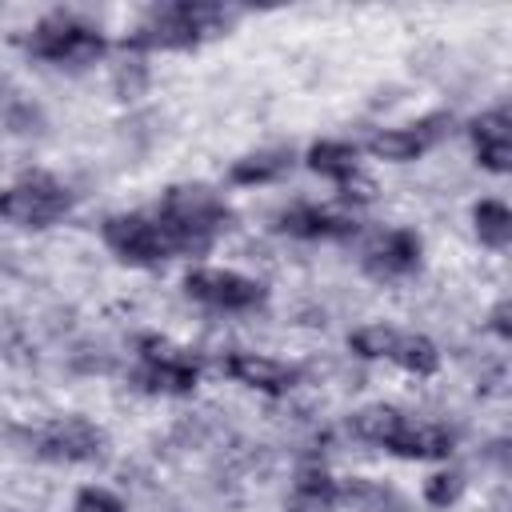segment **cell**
I'll return each mask as SVG.
<instances>
[{"instance_id": "1", "label": "cell", "mask_w": 512, "mask_h": 512, "mask_svg": "<svg viewBox=\"0 0 512 512\" xmlns=\"http://www.w3.org/2000/svg\"><path fill=\"white\" fill-rule=\"evenodd\" d=\"M240 24V8L216 0H172L156 4L140 16V24L124 36L128 52H192L216 36H228Z\"/></svg>"}, {"instance_id": "2", "label": "cell", "mask_w": 512, "mask_h": 512, "mask_svg": "<svg viewBox=\"0 0 512 512\" xmlns=\"http://www.w3.org/2000/svg\"><path fill=\"white\" fill-rule=\"evenodd\" d=\"M152 212L160 216L176 256H208L236 220L228 200L208 184H172Z\"/></svg>"}, {"instance_id": "3", "label": "cell", "mask_w": 512, "mask_h": 512, "mask_svg": "<svg viewBox=\"0 0 512 512\" xmlns=\"http://www.w3.org/2000/svg\"><path fill=\"white\" fill-rule=\"evenodd\" d=\"M24 52L52 68H88L108 52V36L88 16L72 8H52L28 28Z\"/></svg>"}, {"instance_id": "4", "label": "cell", "mask_w": 512, "mask_h": 512, "mask_svg": "<svg viewBox=\"0 0 512 512\" xmlns=\"http://www.w3.org/2000/svg\"><path fill=\"white\" fill-rule=\"evenodd\" d=\"M72 204H76L72 188L56 172H44V168L24 172L20 180L0 188V220L12 228H24V232L52 228L56 220H64L72 212Z\"/></svg>"}, {"instance_id": "5", "label": "cell", "mask_w": 512, "mask_h": 512, "mask_svg": "<svg viewBox=\"0 0 512 512\" xmlns=\"http://www.w3.org/2000/svg\"><path fill=\"white\" fill-rule=\"evenodd\" d=\"M136 360L140 364H136L132 380L152 396H192L200 384V360L188 348L172 344L168 336H156V332L140 336Z\"/></svg>"}, {"instance_id": "6", "label": "cell", "mask_w": 512, "mask_h": 512, "mask_svg": "<svg viewBox=\"0 0 512 512\" xmlns=\"http://www.w3.org/2000/svg\"><path fill=\"white\" fill-rule=\"evenodd\" d=\"M100 240L104 248L132 268H156L164 260H172V240L160 224V216L152 208H136V212H116L100 224Z\"/></svg>"}, {"instance_id": "7", "label": "cell", "mask_w": 512, "mask_h": 512, "mask_svg": "<svg viewBox=\"0 0 512 512\" xmlns=\"http://www.w3.org/2000/svg\"><path fill=\"white\" fill-rule=\"evenodd\" d=\"M184 296L204 308H220V312H252L268 300V288L248 272L196 264L184 272Z\"/></svg>"}, {"instance_id": "8", "label": "cell", "mask_w": 512, "mask_h": 512, "mask_svg": "<svg viewBox=\"0 0 512 512\" xmlns=\"http://www.w3.org/2000/svg\"><path fill=\"white\" fill-rule=\"evenodd\" d=\"M448 132H452V112H428V116H420L412 124L376 128L364 140V152L372 160H384V164H412L424 152H432Z\"/></svg>"}, {"instance_id": "9", "label": "cell", "mask_w": 512, "mask_h": 512, "mask_svg": "<svg viewBox=\"0 0 512 512\" xmlns=\"http://www.w3.org/2000/svg\"><path fill=\"white\" fill-rule=\"evenodd\" d=\"M36 456L52 464H96L108 456V432L88 416H60L36 436Z\"/></svg>"}, {"instance_id": "10", "label": "cell", "mask_w": 512, "mask_h": 512, "mask_svg": "<svg viewBox=\"0 0 512 512\" xmlns=\"http://www.w3.org/2000/svg\"><path fill=\"white\" fill-rule=\"evenodd\" d=\"M420 260H424V240L412 228H384L360 252V268L372 280H404L420 268Z\"/></svg>"}, {"instance_id": "11", "label": "cell", "mask_w": 512, "mask_h": 512, "mask_svg": "<svg viewBox=\"0 0 512 512\" xmlns=\"http://www.w3.org/2000/svg\"><path fill=\"white\" fill-rule=\"evenodd\" d=\"M276 228L292 240H320V244H344L360 236V220L352 212L328 208V204H292L276 216Z\"/></svg>"}, {"instance_id": "12", "label": "cell", "mask_w": 512, "mask_h": 512, "mask_svg": "<svg viewBox=\"0 0 512 512\" xmlns=\"http://www.w3.org/2000/svg\"><path fill=\"white\" fill-rule=\"evenodd\" d=\"M220 368H224L228 380H236V384H244L252 392H264V396H284L300 380V368L296 364L276 360V356H264V352H240V348L228 352L220 360Z\"/></svg>"}, {"instance_id": "13", "label": "cell", "mask_w": 512, "mask_h": 512, "mask_svg": "<svg viewBox=\"0 0 512 512\" xmlns=\"http://www.w3.org/2000/svg\"><path fill=\"white\" fill-rule=\"evenodd\" d=\"M468 140L476 152V164L492 176H508L512 172V116L508 104H496L480 116L468 120Z\"/></svg>"}, {"instance_id": "14", "label": "cell", "mask_w": 512, "mask_h": 512, "mask_svg": "<svg viewBox=\"0 0 512 512\" xmlns=\"http://www.w3.org/2000/svg\"><path fill=\"white\" fill-rule=\"evenodd\" d=\"M452 448H456V436L444 424H428V420H412V416H404V424L384 444V452H392L400 460H448Z\"/></svg>"}, {"instance_id": "15", "label": "cell", "mask_w": 512, "mask_h": 512, "mask_svg": "<svg viewBox=\"0 0 512 512\" xmlns=\"http://www.w3.org/2000/svg\"><path fill=\"white\" fill-rule=\"evenodd\" d=\"M292 164H296V152H292V148H284V144L256 148V152H248V156L232 160V168H228V184H236V188L272 184V180L288 176V172H292Z\"/></svg>"}, {"instance_id": "16", "label": "cell", "mask_w": 512, "mask_h": 512, "mask_svg": "<svg viewBox=\"0 0 512 512\" xmlns=\"http://www.w3.org/2000/svg\"><path fill=\"white\" fill-rule=\"evenodd\" d=\"M304 168L332 180V184H344L360 172V144H352V140H316L304 152Z\"/></svg>"}, {"instance_id": "17", "label": "cell", "mask_w": 512, "mask_h": 512, "mask_svg": "<svg viewBox=\"0 0 512 512\" xmlns=\"http://www.w3.org/2000/svg\"><path fill=\"white\" fill-rule=\"evenodd\" d=\"M340 504L352 512H412L408 500L372 476H348L340 480Z\"/></svg>"}, {"instance_id": "18", "label": "cell", "mask_w": 512, "mask_h": 512, "mask_svg": "<svg viewBox=\"0 0 512 512\" xmlns=\"http://www.w3.org/2000/svg\"><path fill=\"white\" fill-rule=\"evenodd\" d=\"M292 500L308 512H332V508H340V480L320 464H304L296 472Z\"/></svg>"}, {"instance_id": "19", "label": "cell", "mask_w": 512, "mask_h": 512, "mask_svg": "<svg viewBox=\"0 0 512 512\" xmlns=\"http://www.w3.org/2000/svg\"><path fill=\"white\" fill-rule=\"evenodd\" d=\"M404 416H408L404 408L376 400V404H364V408H356V412L348 416V428H352V436H356V440L384 448V444L392 440V432L404 424Z\"/></svg>"}, {"instance_id": "20", "label": "cell", "mask_w": 512, "mask_h": 512, "mask_svg": "<svg viewBox=\"0 0 512 512\" xmlns=\"http://www.w3.org/2000/svg\"><path fill=\"white\" fill-rule=\"evenodd\" d=\"M472 232L484 248L492 252H504L512 244V208L496 196H484L472 204Z\"/></svg>"}, {"instance_id": "21", "label": "cell", "mask_w": 512, "mask_h": 512, "mask_svg": "<svg viewBox=\"0 0 512 512\" xmlns=\"http://www.w3.org/2000/svg\"><path fill=\"white\" fill-rule=\"evenodd\" d=\"M388 360L396 368H404L408 376H436L440 372V348L420 332H396Z\"/></svg>"}, {"instance_id": "22", "label": "cell", "mask_w": 512, "mask_h": 512, "mask_svg": "<svg viewBox=\"0 0 512 512\" xmlns=\"http://www.w3.org/2000/svg\"><path fill=\"white\" fill-rule=\"evenodd\" d=\"M396 332H400V328H392V324H364V328H356V332L348 336V348H352L360 360H388V352H392V344H396Z\"/></svg>"}, {"instance_id": "23", "label": "cell", "mask_w": 512, "mask_h": 512, "mask_svg": "<svg viewBox=\"0 0 512 512\" xmlns=\"http://www.w3.org/2000/svg\"><path fill=\"white\" fill-rule=\"evenodd\" d=\"M460 492H464V476L460 472H432L428 480H424V488H420V496H424V504L428 508H448V504H456L460 500Z\"/></svg>"}, {"instance_id": "24", "label": "cell", "mask_w": 512, "mask_h": 512, "mask_svg": "<svg viewBox=\"0 0 512 512\" xmlns=\"http://www.w3.org/2000/svg\"><path fill=\"white\" fill-rule=\"evenodd\" d=\"M72 512H128V504L104 484H84L72 496Z\"/></svg>"}, {"instance_id": "25", "label": "cell", "mask_w": 512, "mask_h": 512, "mask_svg": "<svg viewBox=\"0 0 512 512\" xmlns=\"http://www.w3.org/2000/svg\"><path fill=\"white\" fill-rule=\"evenodd\" d=\"M336 192H340V200H344V204H372V200H376V184H372L364 172H356L352 180L336 184Z\"/></svg>"}, {"instance_id": "26", "label": "cell", "mask_w": 512, "mask_h": 512, "mask_svg": "<svg viewBox=\"0 0 512 512\" xmlns=\"http://www.w3.org/2000/svg\"><path fill=\"white\" fill-rule=\"evenodd\" d=\"M508 316H512V304H508V300H496L492 312H488V328H492L504 344L512 340V320H508Z\"/></svg>"}]
</instances>
